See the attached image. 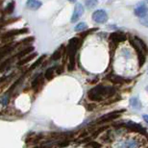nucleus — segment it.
I'll use <instances>...</instances> for the list:
<instances>
[{"label":"nucleus","instance_id":"1","mask_svg":"<svg viewBox=\"0 0 148 148\" xmlns=\"http://www.w3.org/2000/svg\"><path fill=\"white\" fill-rule=\"evenodd\" d=\"M114 94H116V89L114 87L104 86V85H97V86H95L91 89L89 90L87 96H89V100L100 102V101L113 97Z\"/></svg>","mask_w":148,"mask_h":148},{"label":"nucleus","instance_id":"2","mask_svg":"<svg viewBox=\"0 0 148 148\" xmlns=\"http://www.w3.org/2000/svg\"><path fill=\"white\" fill-rule=\"evenodd\" d=\"M79 46H80V40L78 38H73L68 42L67 44V56H68V65H67V69L71 71L74 69V65H75V55L77 52Z\"/></svg>","mask_w":148,"mask_h":148},{"label":"nucleus","instance_id":"3","mask_svg":"<svg viewBox=\"0 0 148 148\" xmlns=\"http://www.w3.org/2000/svg\"><path fill=\"white\" fill-rule=\"evenodd\" d=\"M132 44L135 47L137 53H138L139 61V67H142L145 63V56L148 53V48L145 42L142 40H141L138 37H134L132 40Z\"/></svg>","mask_w":148,"mask_h":148},{"label":"nucleus","instance_id":"4","mask_svg":"<svg viewBox=\"0 0 148 148\" xmlns=\"http://www.w3.org/2000/svg\"><path fill=\"white\" fill-rule=\"evenodd\" d=\"M108 18H109L108 13L104 10H97L92 13V20L97 23H100V24L105 23L107 22Z\"/></svg>","mask_w":148,"mask_h":148},{"label":"nucleus","instance_id":"5","mask_svg":"<svg viewBox=\"0 0 148 148\" xmlns=\"http://www.w3.org/2000/svg\"><path fill=\"white\" fill-rule=\"evenodd\" d=\"M122 126H124L125 128H127L131 131H134V132H138V133L143 134V135L146 134V131H145V129L142 127V126L138 124V123L133 122V121H128L126 123H121V124H120V127H122Z\"/></svg>","mask_w":148,"mask_h":148},{"label":"nucleus","instance_id":"6","mask_svg":"<svg viewBox=\"0 0 148 148\" xmlns=\"http://www.w3.org/2000/svg\"><path fill=\"white\" fill-rule=\"evenodd\" d=\"M121 114V112L120 111H117V112H112V113H109L105 114V116H101L99 119H98L97 123H105V122H109V121H112V120H116L117 119L118 117L120 116Z\"/></svg>","mask_w":148,"mask_h":148},{"label":"nucleus","instance_id":"7","mask_svg":"<svg viewBox=\"0 0 148 148\" xmlns=\"http://www.w3.org/2000/svg\"><path fill=\"white\" fill-rule=\"evenodd\" d=\"M135 15L138 16L139 18H144L147 17L148 15V7L144 3H139L138 6L135 8Z\"/></svg>","mask_w":148,"mask_h":148},{"label":"nucleus","instance_id":"8","mask_svg":"<svg viewBox=\"0 0 148 148\" xmlns=\"http://www.w3.org/2000/svg\"><path fill=\"white\" fill-rule=\"evenodd\" d=\"M84 12H85L84 7L79 3L76 4L75 9H74V12H73V15H72V16H71V20H70L71 22H72V23L76 22V21H77L79 18L83 15Z\"/></svg>","mask_w":148,"mask_h":148},{"label":"nucleus","instance_id":"9","mask_svg":"<svg viewBox=\"0 0 148 148\" xmlns=\"http://www.w3.org/2000/svg\"><path fill=\"white\" fill-rule=\"evenodd\" d=\"M26 5L31 10H38L42 6V2L40 0H27Z\"/></svg>","mask_w":148,"mask_h":148},{"label":"nucleus","instance_id":"10","mask_svg":"<svg viewBox=\"0 0 148 148\" xmlns=\"http://www.w3.org/2000/svg\"><path fill=\"white\" fill-rule=\"evenodd\" d=\"M42 74H39L38 76H36V78L33 80L32 84H31V87L33 89H38L39 87L42 86Z\"/></svg>","mask_w":148,"mask_h":148},{"label":"nucleus","instance_id":"11","mask_svg":"<svg viewBox=\"0 0 148 148\" xmlns=\"http://www.w3.org/2000/svg\"><path fill=\"white\" fill-rule=\"evenodd\" d=\"M107 79H109L112 83H114V84H122L124 83V79L120 76H117L116 74H110L109 76H107Z\"/></svg>","mask_w":148,"mask_h":148},{"label":"nucleus","instance_id":"12","mask_svg":"<svg viewBox=\"0 0 148 148\" xmlns=\"http://www.w3.org/2000/svg\"><path fill=\"white\" fill-rule=\"evenodd\" d=\"M125 40V36L122 33H114L111 35V40H113V42L117 43L119 42H123Z\"/></svg>","mask_w":148,"mask_h":148},{"label":"nucleus","instance_id":"13","mask_svg":"<svg viewBox=\"0 0 148 148\" xmlns=\"http://www.w3.org/2000/svg\"><path fill=\"white\" fill-rule=\"evenodd\" d=\"M130 105L133 109H136V110L141 109V101H139V97H132L131 98Z\"/></svg>","mask_w":148,"mask_h":148},{"label":"nucleus","instance_id":"14","mask_svg":"<svg viewBox=\"0 0 148 148\" xmlns=\"http://www.w3.org/2000/svg\"><path fill=\"white\" fill-rule=\"evenodd\" d=\"M28 32V29H22V30H13V31H10L6 33L5 38H9V37H13V36H16V35H20V34H24V33H27Z\"/></svg>","mask_w":148,"mask_h":148},{"label":"nucleus","instance_id":"15","mask_svg":"<svg viewBox=\"0 0 148 148\" xmlns=\"http://www.w3.org/2000/svg\"><path fill=\"white\" fill-rule=\"evenodd\" d=\"M36 56H37V53H32L31 55H29L28 57H25L24 59H20V61L18 62V65H23L27 64L28 62H30L31 60L34 59Z\"/></svg>","mask_w":148,"mask_h":148},{"label":"nucleus","instance_id":"16","mask_svg":"<svg viewBox=\"0 0 148 148\" xmlns=\"http://www.w3.org/2000/svg\"><path fill=\"white\" fill-rule=\"evenodd\" d=\"M139 142H137L135 139H130L124 144V148H139Z\"/></svg>","mask_w":148,"mask_h":148},{"label":"nucleus","instance_id":"17","mask_svg":"<svg viewBox=\"0 0 148 148\" xmlns=\"http://www.w3.org/2000/svg\"><path fill=\"white\" fill-rule=\"evenodd\" d=\"M54 71H55V67H50V68H48V69L45 71L44 77H45L46 80L50 81L51 79H53V77H54Z\"/></svg>","mask_w":148,"mask_h":148},{"label":"nucleus","instance_id":"18","mask_svg":"<svg viewBox=\"0 0 148 148\" xmlns=\"http://www.w3.org/2000/svg\"><path fill=\"white\" fill-rule=\"evenodd\" d=\"M33 50H34V47H33V46H30V47L25 48V49H24V50L20 51V53H18L17 57H18V58H20V59H22L23 57H25V56H26V55H28V54L31 53V52H32Z\"/></svg>","mask_w":148,"mask_h":148},{"label":"nucleus","instance_id":"19","mask_svg":"<svg viewBox=\"0 0 148 148\" xmlns=\"http://www.w3.org/2000/svg\"><path fill=\"white\" fill-rule=\"evenodd\" d=\"M98 4V0H85V5L87 9H94Z\"/></svg>","mask_w":148,"mask_h":148},{"label":"nucleus","instance_id":"20","mask_svg":"<svg viewBox=\"0 0 148 148\" xmlns=\"http://www.w3.org/2000/svg\"><path fill=\"white\" fill-rule=\"evenodd\" d=\"M15 1H11L10 3H8V5L6 6L4 10V13H7V15H10V13H12L13 12V10H15Z\"/></svg>","mask_w":148,"mask_h":148},{"label":"nucleus","instance_id":"21","mask_svg":"<svg viewBox=\"0 0 148 148\" xmlns=\"http://www.w3.org/2000/svg\"><path fill=\"white\" fill-rule=\"evenodd\" d=\"M87 28V24L85 22H80L79 24H77V25L75 26V28H74V31L75 32H82L84 31V30H86Z\"/></svg>","mask_w":148,"mask_h":148},{"label":"nucleus","instance_id":"22","mask_svg":"<svg viewBox=\"0 0 148 148\" xmlns=\"http://www.w3.org/2000/svg\"><path fill=\"white\" fill-rule=\"evenodd\" d=\"M11 50H12V48L9 47V46H5V47L0 49V59H2L4 56H6L7 54H9Z\"/></svg>","mask_w":148,"mask_h":148},{"label":"nucleus","instance_id":"23","mask_svg":"<svg viewBox=\"0 0 148 148\" xmlns=\"http://www.w3.org/2000/svg\"><path fill=\"white\" fill-rule=\"evenodd\" d=\"M44 58H45V55H43V56L40 57V58L37 60V62L34 63V64H33V65H31V68H30V69H31V70H32V69H35L36 67H39V65H40V64H42V60L44 59Z\"/></svg>","mask_w":148,"mask_h":148},{"label":"nucleus","instance_id":"24","mask_svg":"<svg viewBox=\"0 0 148 148\" xmlns=\"http://www.w3.org/2000/svg\"><path fill=\"white\" fill-rule=\"evenodd\" d=\"M61 56H62V51H61V49H59V50L54 52L53 55H52V57H51V59L53 60V61H57V60H59L60 58H61Z\"/></svg>","mask_w":148,"mask_h":148},{"label":"nucleus","instance_id":"25","mask_svg":"<svg viewBox=\"0 0 148 148\" xmlns=\"http://www.w3.org/2000/svg\"><path fill=\"white\" fill-rule=\"evenodd\" d=\"M87 143H89V144H87V148H101V144H99L98 142L89 141V142H87Z\"/></svg>","mask_w":148,"mask_h":148},{"label":"nucleus","instance_id":"26","mask_svg":"<svg viewBox=\"0 0 148 148\" xmlns=\"http://www.w3.org/2000/svg\"><path fill=\"white\" fill-rule=\"evenodd\" d=\"M69 143H70V141L65 139V141H62L58 142V144H57V145H58V147H60V148H64V147L68 146Z\"/></svg>","mask_w":148,"mask_h":148},{"label":"nucleus","instance_id":"27","mask_svg":"<svg viewBox=\"0 0 148 148\" xmlns=\"http://www.w3.org/2000/svg\"><path fill=\"white\" fill-rule=\"evenodd\" d=\"M10 61H11V59H8V60H6V62L2 63V64L0 65V72H2V71H3L5 68L8 67V65H9Z\"/></svg>","mask_w":148,"mask_h":148},{"label":"nucleus","instance_id":"28","mask_svg":"<svg viewBox=\"0 0 148 148\" xmlns=\"http://www.w3.org/2000/svg\"><path fill=\"white\" fill-rule=\"evenodd\" d=\"M107 128H108V127H106V126H105V127H101V128H99V129H98V130H96V132L92 134V137H97L98 135H99L100 133L104 132V131H105Z\"/></svg>","mask_w":148,"mask_h":148},{"label":"nucleus","instance_id":"29","mask_svg":"<svg viewBox=\"0 0 148 148\" xmlns=\"http://www.w3.org/2000/svg\"><path fill=\"white\" fill-rule=\"evenodd\" d=\"M139 22H141V24H142L143 26L147 27V28H148V17L141 18V20H139Z\"/></svg>","mask_w":148,"mask_h":148},{"label":"nucleus","instance_id":"30","mask_svg":"<svg viewBox=\"0 0 148 148\" xmlns=\"http://www.w3.org/2000/svg\"><path fill=\"white\" fill-rule=\"evenodd\" d=\"M34 148H51L50 145H42V146H37V147H34Z\"/></svg>","mask_w":148,"mask_h":148},{"label":"nucleus","instance_id":"31","mask_svg":"<svg viewBox=\"0 0 148 148\" xmlns=\"http://www.w3.org/2000/svg\"><path fill=\"white\" fill-rule=\"evenodd\" d=\"M142 117H143L144 121L148 124V114H143V116H142Z\"/></svg>","mask_w":148,"mask_h":148},{"label":"nucleus","instance_id":"32","mask_svg":"<svg viewBox=\"0 0 148 148\" xmlns=\"http://www.w3.org/2000/svg\"><path fill=\"white\" fill-rule=\"evenodd\" d=\"M68 1H69V2H72V3H73V2H75L76 0H68Z\"/></svg>","mask_w":148,"mask_h":148},{"label":"nucleus","instance_id":"33","mask_svg":"<svg viewBox=\"0 0 148 148\" xmlns=\"http://www.w3.org/2000/svg\"><path fill=\"white\" fill-rule=\"evenodd\" d=\"M147 90H148V87H147Z\"/></svg>","mask_w":148,"mask_h":148},{"label":"nucleus","instance_id":"34","mask_svg":"<svg viewBox=\"0 0 148 148\" xmlns=\"http://www.w3.org/2000/svg\"><path fill=\"white\" fill-rule=\"evenodd\" d=\"M147 1H148V0H147Z\"/></svg>","mask_w":148,"mask_h":148}]
</instances>
